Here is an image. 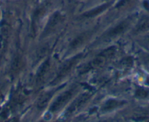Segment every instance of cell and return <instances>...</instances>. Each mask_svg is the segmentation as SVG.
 <instances>
[{
  "label": "cell",
  "mask_w": 149,
  "mask_h": 122,
  "mask_svg": "<svg viewBox=\"0 0 149 122\" xmlns=\"http://www.w3.org/2000/svg\"><path fill=\"white\" fill-rule=\"evenodd\" d=\"M74 92H75V88H72V89H70V90L66 91L64 93H62L61 95L58 96L56 100L54 102L52 106H51V111L56 112L60 110L72 98Z\"/></svg>",
  "instance_id": "obj_3"
},
{
  "label": "cell",
  "mask_w": 149,
  "mask_h": 122,
  "mask_svg": "<svg viewBox=\"0 0 149 122\" xmlns=\"http://www.w3.org/2000/svg\"><path fill=\"white\" fill-rule=\"evenodd\" d=\"M116 51V49L115 47H110L104 49V51L100 52L92 61L88 63L86 66L83 67V69L81 71V73H86V72L88 71L91 69H95L101 67L109 59H110L115 55Z\"/></svg>",
  "instance_id": "obj_1"
},
{
  "label": "cell",
  "mask_w": 149,
  "mask_h": 122,
  "mask_svg": "<svg viewBox=\"0 0 149 122\" xmlns=\"http://www.w3.org/2000/svg\"><path fill=\"white\" fill-rule=\"evenodd\" d=\"M50 60H46L41 65L40 67L39 70L37 71V83L40 84L45 79V76H46L47 73H48V70L50 69Z\"/></svg>",
  "instance_id": "obj_5"
},
{
  "label": "cell",
  "mask_w": 149,
  "mask_h": 122,
  "mask_svg": "<svg viewBox=\"0 0 149 122\" xmlns=\"http://www.w3.org/2000/svg\"><path fill=\"white\" fill-rule=\"evenodd\" d=\"M52 93H46L44 95H42L40 97L38 103H37V107L40 109H42L48 105L49 103L50 99L52 97Z\"/></svg>",
  "instance_id": "obj_8"
},
{
  "label": "cell",
  "mask_w": 149,
  "mask_h": 122,
  "mask_svg": "<svg viewBox=\"0 0 149 122\" xmlns=\"http://www.w3.org/2000/svg\"><path fill=\"white\" fill-rule=\"evenodd\" d=\"M148 82H149V79H148Z\"/></svg>",
  "instance_id": "obj_14"
},
{
  "label": "cell",
  "mask_w": 149,
  "mask_h": 122,
  "mask_svg": "<svg viewBox=\"0 0 149 122\" xmlns=\"http://www.w3.org/2000/svg\"><path fill=\"white\" fill-rule=\"evenodd\" d=\"M109 5V4H105V5H103L102 6L97 7V8H94V9L88 11V12H86L84 14V17H86V18H91V17H94L96 15H99V14L101 13L106 8H107V6Z\"/></svg>",
  "instance_id": "obj_9"
},
{
  "label": "cell",
  "mask_w": 149,
  "mask_h": 122,
  "mask_svg": "<svg viewBox=\"0 0 149 122\" xmlns=\"http://www.w3.org/2000/svg\"><path fill=\"white\" fill-rule=\"evenodd\" d=\"M81 58V55H76L74 58H71L69 60L66 61L65 63L61 66V67L60 68L59 71H58V73L56 75V79L53 81L52 84H56L58 83L59 81H61L63 78L65 77L67 75V73H70V71L72 70V69L73 68V66L78 63V61L79 60L80 58Z\"/></svg>",
  "instance_id": "obj_2"
},
{
  "label": "cell",
  "mask_w": 149,
  "mask_h": 122,
  "mask_svg": "<svg viewBox=\"0 0 149 122\" xmlns=\"http://www.w3.org/2000/svg\"><path fill=\"white\" fill-rule=\"evenodd\" d=\"M8 38V30L6 28H2L0 32V52L5 47Z\"/></svg>",
  "instance_id": "obj_12"
},
{
  "label": "cell",
  "mask_w": 149,
  "mask_h": 122,
  "mask_svg": "<svg viewBox=\"0 0 149 122\" xmlns=\"http://www.w3.org/2000/svg\"><path fill=\"white\" fill-rule=\"evenodd\" d=\"M91 95H92V93H90V92H86V93H83L81 95H80L76 100L72 103L70 108L67 109V115L70 116V115L74 113V112H76L91 97Z\"/></svg>",
  "instance_id": "obj_4"
},
{
  "label": "cell",
  "mask_w": 149,
  "mask_h": 122,
  "mask_svg": "<svg viewBox=\"0 0 149 122\" xmlns=\"http://www.w3.org/2000/svg\"><path fill=\"white\" fill-rule=\"evenodd\" d=\"M86 34H84L80 35L79 36L74 39L71 44V47L72 48H76L77 47L80 46L81 45H82L86 39Z\"/></svg>",
  "instance_id": "obj_13"
},
{
  "label": "cell",
  "mask_w": 149,
  "mask_h": 122,
  "mask_svg": "<svg viewBox=\"0 0 149 122\" xmlns=\"http://www.w3.org/2000/svg\"><path fill=\"white\" fill-rule=\"evenodd\" d=\"M123 103H124V102H120V101H118V100H109L108 101L106 102L103 109L105 110H111V109L115 108L122 105Z\"/></svg>",
  "instance_id": "obj_11"
},
{
  "label": "cell",
  "mask_w": 149,
  "mask_h": 122,
  "mask_svg": "<svg viewBox=\"0 0 149 122\" xmlns=\"http://www.w3.org/2000/svg\"><path fill=\"white\" fill-rule=\"evenodd\" d=\"M61 17L59 12H55V13L52 15V17H51V19L49 20L48 24H47V26L45 29V33H50L52 30H54V28L56 27V25L59 23V22L61 21Z\"/></svg>",
  "instance_id": "obj_6"
},
{
  "label": "cell",
  "mask_w": 149,
  "mask_h": 122,
  "mask_svg": "<svg viewBox=\"0 0 149 122\" xmlns=\"http://www.w3.org/2000/svg\"><path fill=\"white\" fill-rule=\"evenodd\" d=\"M149 29V18H143L140 20L139 23L136 27V31L138 32H144Z\"/></svg>",
  "instance_id": "obj_10"
},
{
  "label": "cell",
  "mask_w": 149,
  "mask_h": 122,
  "mask_svg": "<svg viewBox=\"0 0 149 122\" xmlns=\"http://www.w3.org/2000/svg\"><path fill=\"white\" fill-rule=\"evenodd\" d=\"M128 25L129 23L127 22H122L121 23L118 24L115 28H112L110 32H109L107 36H110V37H112V36H116L117 35L120 34H122L128 28Z\"/></svg>",
  "instance_id": "obj_7"
}]
</instances>
